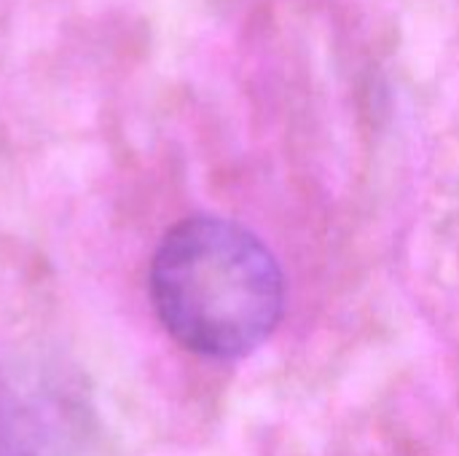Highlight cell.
Instances as JSON below:
<instances>
[{
  "mask_svg": "<svg viewBox=\"0 0 459 456\" xmlns=\"http://www.w3.org/2000/svg\"><path fill=\"white\" fill-rule=\"evenodd\" d=\"M148 288L164 331L212 360L258 349L285 309V280L272 250L245 226L215 215L188 218L164 234Z\"/></svg>",
  "mask_w": 459,
  "mask_h": 456,
  "instance_id": "cell-1",
  "label": "cell"
}]
</instances>
